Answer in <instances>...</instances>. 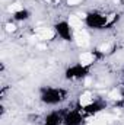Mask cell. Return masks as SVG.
I'll return each mask as SVG.
<instances>
[{
  "mask_svg": "<svg viewBox=\"0 0 124 125\" xmlns=\"http://www.w3.org/2000/svg\"><path fill=\"white\" fill-rule=\"evenodd\" d=\"M95 60H96V54L91 52V51H85V52H82L79 55V62L83 64V65H86V67L92 65L93 62H95Z\"/></svg>",
  "mask_w": 124,
  "mask_h": 125,
  "instance_id": "9",
  "label": "cell"
},
{
  "mask_svg": "<svg viewBox=\"0 0 124 125\" xmlns=\"http://www.w3.org/2000/svg\"><path fill=\"white\" fill-rule=\"evenodd\" d=\"M67 22L70 23V26H72L74 31H80V29H83V26H85V18L77 16V15H70L69 19H67Z\"/></svg>",
  "mask_w": 124,
  "mask_h": 125,
  "instance_id": "8",
  "label": "cell"
},
{
  "mask_svg": "<svg viewBox=\"0 0 124 125\" xmlns=\"http://www.w3.org/2000/svg\"><path fill=\"white\" fill-rule=\"evenodd\" d=\"M88 73H89V67H86V65L77 62V64H74V65L67 67L64 76H66L67 80H80V79L86 77Z\"/></svg>",
  "mask_w": 124,
  "mask_h": 125,
  "instance_id": "4",
  "label": "cell"
},
{
  "mask_svg": "<svg viewBox=\"0 0 124 125\" xmlns=\"http://www.w3.org/2000/svg\"><path fill=\"white\" fill-rule=\"evenodd\" d=\"M6 31L7 32H15L16 31V25H15V23H7V25H6Z\"/></svg>",
  "mask_w": 124,
  "mask_h": 125,
  "instance_id": "15",
  "label": "cell"
},
{
  "mask_svg": "<svg viewBox=\"0 0 124 125\" xmlns=\"http://www.w3.org/2000/svg\"><path fill=\"white\" fill-rule=\"evenodd\" d=\"M74 42H76L79 47H85V45L89 44V35L83 31V29L76 31L74 32Z\"/></svg>",
  "mask_w": 124,
  "mask_h": 125,
  "instance_id": "10",
  "label": "cell"
},
{
  "mask_svg": "<svg viewBox=\"0 0 124 125\" xmlns=\"http://www.w3.org/2000/svg\"><path fill=\"white\" fill-rule=\"evenodd\" d=\"M29 18H31V12L25 7H22V9H19L13 13V19L16 22H24V21H28Z\"/></svg>",
  "mask_w": 124,
  "mask_h": 125,
  "instance_id": "11",
  "label": "cell"
},
{
  "mask_svg": "<svg viewBox=\"0 0 124 125\" xmlns=\"http://www.w3.org/2000/svg\"><path fill=\"white\" fill-rule=\"evenodd\" d=\"M54 1H57V0H54Z\"/></svg>",
  "mask_w": 124,
  "mask_h": 125,
  "instance_id": "17",
  "label": "cell"
},
{
  "mask_svg": "<svg viewBox=\"0 0 124 125\" xmlns=\"http://www.w3.org/2000/svg\"><path fill=\"white\" fill-rule=\"evenodd\" d=\"M93 100V96L91 92H85V93L80 94V97H79V106H80V109H83L85 106H88L89 103H92Z\"/></svg>",
  "mask_w": 124,
  "mask_h": 125,
  "instance_id": "12",
  "label": "cell"
},
{
  "mask_svg": "<svg viewBox=\"0 0 124 125\" xmlns=\"http://www.w3.org/2000/svg\"><path fill=\"white\" fill-rule=\"evenodd\" d=\"M104 109H105V103L101 102V100H98V99H95L92 103H89L88 106H85L82 111H83L85 114H88V115H93V116H96V115L101 114Z\"/></svg>",
  "mask_w": 124,
  "mask_h": 125,
  "instance_id": "6",
  "label": "cell"
},
{
  "mask_svg": "<svg viewBox=\"0 0 124 125\" xmlns=\"http://www.w3.org/2000/svg\"><path fill=\"white\" fill-rule=\"evenodd\" d=\"M107 118L104 116V118H93L92 121L89 122V125H107Z\"/></svg>",
  "mask_w": 124,
  "mask_h": 125,
  "instance_id": "14",
  "label": "cell"
},
{
  "mask_svg": "<svg viewBox=\"0 0 124 125\" xmlns=\"http://www.w3.org/2000/svg\"><path fill=\"white\" fill-rule=\"evenodd\" d=\"M54 36H56L54 29H45V28H42V29L38 31V38L41 41H48V39H53Z\"/></svg>",
  "mask_w": 124,
  "mask_h": 125,
  "instance_id": "13",
  "label": "cell"
},
{
  "mask_svg": "<svg viewBox=\"0 0 124 125\" xmlns=\"http://www.w3.org/2000/svg\"><path fill=\"white\" fill-rule=\"evenodd\" d=\"M63 116L59 111H53V112H50L47 116H45V119H44V125H62L63 124Z\"/></svg>",
  "mask_w": 124,
  "mask_h": 125,
  "instance_id": "7",
  "label": "cell"
},
{
  "mask_svg": "<svg viewBox=\"0 0 124 125\" xmlns=\"http://www.w3.org/2000/svg\"><path fill=\"white\" fill-rule=\"evenodd\" d=\"M66 97H67V92L62 87H47L42 90V93L39 96L41 102L44 105H48V106H54V105L62 103L63 100H66Z\"/></svg>",
  "mask_w": 124,
  "mask_h": 125,
  "instance_id": "1",
  "label": "cell"
},
{
  "mask_svg": "<svg viewBox=\"0 0 124 125\" xmlns=\"http://www.w3.org/2000/svg\"><path fill=\"white\" fill-rule=\"evenodd\" d=\"M83 18H85V26H88L91 29H102L112 22V19L110 16L99 13V12H89Z\"/></svg>",
  "mask_w": 124,
  "mask_h": 125,
  "instance_id": "2",
  "label": "cell"
},
{
  "mask_svg": "<svg viewBox=\"0 0 124 125\" xmlns=\"http://www.w3.org/2000/svg\"><path fill=\"white\" fill-rule=\"evenodd\" d=\"M69 6H77L79 3H82V0H66Z\"/></svg>",
  "mask_w": 124,
  "mask_h": 125,
  "instance_id": "16",
  "label": "cell"
},
{
  "mask_svg": "<svg viewBox=\"0 0 124 125\" xmlns=\"http://www.w3.org/2000/svg\"><path fill=\"white\" fill-rule=\"evenodd\" d=\"M54 32H56V35L63 39V41H74V29L70 26V23L67 22V21H60V22H57L56 25H54Z\"/></svg>",
  "mask_w": 124,
  "mask_h": 125,
  "instance_id": "3",
  "label": "cell"
},
{
  "mask_svg": "<svg viewBox=\"0 0 124 125\" xmlns=\"http://www.w3.org/2000/svg\"><path fill=\"white\" fill-rule=\"evenodd\" d=\"M82 122H83V116L82 112L77 109H73L63 116V125H82Z\"/></svg>",
  "mask_w": 124,
  "mask_h": 125,
  "instance_id": "5",
  "label": "cell"
}]
</instances>
